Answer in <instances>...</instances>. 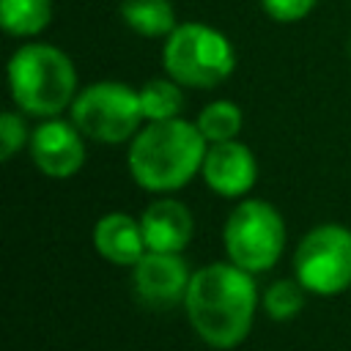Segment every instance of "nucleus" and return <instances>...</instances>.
Here are the masks:
<instances>
[{"label": "nucleus", "instance_id": "nucleus-1", "mask_svg": "<svg viewBox=\"0 0 351 351\" xmlns=\"http://www.w3.org/2000/svg\"><path fill=\"white\" fill-rule=\"evenodd\" d=\"M258 299L255 274L230 261H217L192 271L184 310L189 326L208 348L230 351L247 340Z\"/></svg>", "mask_w": 351, "mask_h": 351}, {"label": "nucleus", "instance_id": "nucleus-2", "mask_svg": "<svg viewBox=\"0 0 351 351\" xmlns=\"http://www.w3.org/2000/svg\"><path fill=\"white\" fill-rule=\"evenodd\" d=\"M208 143L195 121H148L132 140L126 167L132 181L154 195H170L186 186L203 167Z\"/></svg>", "mask_w": 351, "mask_h": 351}, {"label": "nucleus", "instance_id": "nucleus-3", "mask_svg": "<svg viewBox=\"0 0 351 351\" xmlns=\"http://www.w3.org/2000/svg\"><path fill=\"white\" fill-rule=\"evenodd\" d=\"M8 88L16 110L36 118H58L77 99L71 58L44 41L22 44L8 60Z\"/></svg>", "mask_w": 351, "mask_h": 351}, {"label": "nucleus", "instance_id": "nucleus-4", "mask_svg": "<svg viewBox=\"0 0 351 351\" xmlns=\"http://www.w3.org/2000/svg\"><path fill=\"white\" fill-rule=\"evenodd\" d=\"M162 66L181 88L211 90L233 74L236 49L222 30L206 22H178L165 38Z\"/></svg>", "mask_w": 351, "mask_h": 351}, {"label": "nucleus", "instance_id": "nucleus-5", "mask_svg": "<svg viewBox=\"0 0 351 351\" xmlns=\"http://www.w3.org/2000/svg\"><path fill=\"white\" fill-rule=\"evenodd\" d=\"M222 244L228 261L239 269L250 274L269 271L285 250V219L271 203L244 197L225 219Z\"/></svg>", "mask_w": 351, "mask_h": 351}, {"label": "nucleus", "instance_id": "nucleus-6", "mask_svg": "<svg viewBox=\"0 0 351 351\" xmlns=\"http://www.w3.org/2000/svg\"><path fill=\"white\" fill-rule=\"evenodd\" d=\"M71 121L88 140L110 145L126 143L145 123L140 90L115 80L90 82L77 93L71 104Z\"/></svg>", "mask_w": 351, "mask_h": 351}, {"label": "nucleus", "instance_id": "nucleus-7", "mask_svg": "<svg viewBox=\"0 0 351 351\" xmlns=\"http://www.w3.org/2000/svg\"><path fill=\"white\" fill-rule=\"evenodd\" d=\"M293 277L315 296H337L351 288V230L337 222L307 230L293 252Z\"/></svg>", "mask_w": 351, "mask_h": 351}, {"label": "nucleus", "instance_id": "nucleus-8", "mask_svg": "<svg viewBox=\"0 0 351 351\" xmlns=\"http://www.w3.org/2000/svg\"><path fill=\"white\" fill-rule=\"evenodd\" d=\"M85 156V134L74 126V121L44 118L30 132V159L47 178L63 181L77 176Z\"/></svg>", "mask_w": 351, "mask_h": 351}, {"label": "nucleus", "instance_id": "nucleus-9", "mask_svg": "<svg viewBox=\"0 0 351 351\" xmlns=\"http://www.w3.org/2000/svg\"><path fill=\"white\" fill-rule=\"evenodd\" d=\"M192 271L181 252H145L132 266V285L143 304L154 310H167L184 304Z\"/></svg>", "mask_w": 351, "mask_h": 351}, {"label": "nucleus", "instance_id": "nucleus-10", "mask_svg": "<svg viewBox=\"0 0 351 351\" xmlns=\"http://www.w3.org/2000/svg\"><path fill=\"white\" fill-rule=\"evenodd\" d=\"M200 176L211 192L222 197H244L258 181V159L241 140L211 143Z\"/></svg>", "mask_w": 351, "mask_h": 351}, {"label": "nucleus", "instance_id": "nucleus-11", "mask_svg": "<svg viewBox=\"0 0 351 351\" xmlns=\"http://www.w3.org/2000/svg\"><path fill=\"white\" fill-rule=\"evenodd\" d=\"M145 247L151 252H184L195 236L192 211L176 197H156L140 214Z\"/></svg>", "mask_w": 351, "mask_h": 351}, {"label": "nucleus", "instance_id": "nucleus-12", "mask_svg": "<svg viewBox=\"0 0 351 351\" xmlns=\"http://www.w3.org/2000/svg\"><path fill=\"white\" fill-rule=\"evenodd\" d=\"M93 247L104 261L115 266H134L148 252L140 217L126 211H110L99 217L93 225Z\"/></svg>", "mask_w": 351, "mask_h": 351}, {"label": "nucleus", "instance_id": "nucleus-13", "mask_svg": "<svg viewBox=\"0 0 351 351\" xmlns=\"http://www.w3.org/2000/svg\"><path fill=\"white\" fill-rule=\"evenodd\" d=\"M121 19L145 38H167L178 25L170 0H121Z\"/></svg>", "mask_w": 351, "mask_h": 351}, {"label": "nucleus", "instance_id": "nucleus-14", "mask_svg": "<svg viewBox=\"0 0 351 351\" xmlns=\"http://www.w3.org/2000/svg\"><path fill=\"white\" fill-rule=\"evenodd\" d=\"M52 22V0H0V25L14 38H33Z\"/></svg>", "mask_w": 351, "mask_h": 351}, {"label": "nucleus", "instance_id": "nucleus-15", "mask_svg": "<svg viewBox=\"0 0 351 351\" xmlns=\"http://www.w3.org/2000/svg\"><path fill=\"white\" fill-rule=\"evenodd\" d=\"M197 129L200 134L206 137V143H228V140H239V132H241V123H244V115H241V107L230 99H217V101H208L200 112H197Z\"/></svg>", "mask_w": 351, "mask_h": 351}, {"label": "nucleus", "instance_id": "nucleus-16", "mask_svg": "<svg viewBox=\"0 0 351 351\" xmlns=\"http://www.w3.org/2000/svg\"><path fill=\"white\" fill-rule=\"evenodd\" d=\"M140 104H143V115L145 123L148 121H170V118H181L184 110V90L176 80L170 77H159V80H148L140 88Z\"/></svg>", "mask_w": 351, "mask_h": 351}, {"label": "nucleus", "instance_id": "nucleus-17", "mask_svg": "<svg viewBox=\"0 0 351 351\" xmlns=\"http://www.w3.org/2000/svg\"><path fill=\"white\" fill-rule=\"evenodd\" d=\"M304 296L307 288L293 277V280H274L263 291V310L271 321H291L304 310Z\"/></svg>", "mask_w": 351, "mask_h": 351}, {"label": "nucleus", "instance_id": "nucleus-18", "mask_svg": "<svg viewBox=\"0 0 351 351\" xmlns=\"http://www.w3.org/2000/svg\"><path fill=\"white\" fill-rule=\"evenodd\" d=\"M30 143V132H27V123L22 118V112L16 110H5L0 115V159L8 162L16 156V151Z\"/></svg>", "mask_w": 351, "mask_h": 351}, {"label": "nucleus", "instance_id": "nucleus-19", "mask_svg": "<svg viewBox=\"0 0 351 351\" xmlns=\"http://www.w3.org/2000/svg\"><path fill=\"white\" fill-rule=\"evenodd\" d=\"M261 5L274 22H299L318 5V0H261Z\"/></svg>", "mask_w": 351, "mask_h": 351}, {"label": "nucleus", "instance_id": "nucleus-20", "mask_svg": "<svg viewBox=\"0 0 351 351\" xmlns=\"http://www.w3.org/2000/svg\"><path fill=\"white\" fill-rule=\"evenodd\" d=\"M348 55H351V38H348Z\"/></svg>", "mask_w": 351, "mask_h": 351}]
</instances>
